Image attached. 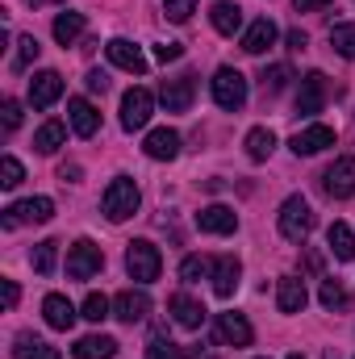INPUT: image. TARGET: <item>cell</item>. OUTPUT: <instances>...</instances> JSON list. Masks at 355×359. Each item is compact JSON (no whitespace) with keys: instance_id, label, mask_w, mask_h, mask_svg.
<instances>
[{"instance_id":"obj_1","label":"cell","mask_w":355,"mask_h":359,"mask_svg":"<svg viewBox=\"0 0 355 359\" xmlns=\"http://www.w3.org/2000/svg\"><path fill=\"white\" fill-rule=\"evenodd\" d=\"M100 205H105V217H109V222H126V217H134V213H138L142 192H138V184H134L130 176H117V180H109V188H105Z\"/></svg>"},{"instance_id":"obj_2","label":"cell","mask_w":355,"mask_h":359,"mask_svg":"<svg viewBox=\"0 0 355 359\" xmlns=\"http://www.w3.org/2000/svg\"><path fill=\"white\" fill-rule=\"evenodd\" d=\"M126 271H130V280H138V284L159 280V271H163L159 247H155L151 238H134V243L126 247Z\"/></svg>"},{"instance_id":"obj_3","label":"cell","mask_w":355,"mask_h":359,"mask_svg":"<svg viewBox=\"0 0 355 359\" xmlns=\"http://www.w3.org/2000/svg\"><path fill=\"white\" fill-rule=\"evenodd\" d=\"M276 226H280V234H284L288 243H305L309 230H314V209H309V201H305V196H288V201L280 205Z\"/></svg>"},{"instance_id":"obj_4","label":"cell","mask_w":355,"mask_h":359,"mask_svg":"<svg viewBox=\"0 0 355 359\" xmlns=\"http://www.w3.org/2000/svg\"><path fill=\"white\" fill-rule=\"evenodd\" d=\"M209 88H213L217 109H226V113H239L247 104V76L234 72V67H217L213 80H209Z\"/></svg>"},{"instance_id":"obj_5","label":"cell","mask_w":355,"mask_h":359,"mask_svg":"<svg viewBox=\"0 0 355 359\" xmlns=\"http://www.w3.org/2000/svg\"><path fill=\"white\" fill-rule=\"evenodd\" d=\"M55 217V201L51 196H29V201H17V205H8L4 209V217H0V226L4 230H17V226H29V222H51Z\"/></svg>"},{"instance_id":"obj_6","label":"cell","mask_w":355,"mask_h":359,"mask_svg":"<svg viewBox=\"0 0 355 359\" xmlns=\"http://www.w3.org/2000/svg\"><path fill=\"white\" fill-rule=\"evenodd\" d=\"M151 113H155V96H151V88H130L126 96H121V130H126V134L147 130Z\"/></svg>"},{"instance_id":"obj_7","label":"cell","mask_w":355,"mask_h":359,"mask_svg":"<svg viewBox=\"0 0 355 359\" xmlns=\"http://www.w3.org/2000/svg\"><path fill=\"white\" fill-rule=\"evenodd\" d=\"M100 268H105V251H100L92 238L72 243V251H67V276H72V280H92Z\"/></svg>"},{"instance_id":"obj_8","label":"cell","mask_w":355,"mask_h":359,"mask_svg":"<svg viewBox=\"0 0 355 359\" xmlns=\"http://www.w3.org/2000/svg\"><path fill=\"white\" fill-rule=\"evenodd\" d=\"M322 188H326V196H335V201L355 196V159H351V155L335 159V163L322 172Z\"/></svg>"},{"instance_id":"obj_9","label":"cell","mask_w":355,"mask_h":359,"mask_svg":"<svg viewBox=\"0 0 355 359\" xmlns=\"http://www.w3.org/2000/svg\"><path fill=\"white\" fill-rule=\"evenodd\" d=\"M192 96H196V76L192 72H184L176 80H163L159 84V100H163L168 113H188L192 109Z\"/></svg>"},{"instance_id":"obj_10","label":"cell","mask_w":355,"mask_h":359,"mask_svg":"<svg viewBox=\"0 0 355 359\" xmlns=\"http://www.w3.org/2000/svg\"><path fill=\"white\" fill-rule=\"evenodd\" d=\"M147 313H151V297H147L142 288H126V292L113 297V318H117V322L134 326V322H142Z\"/></svg>"},{"instance_id":"obj_11","label":"cell","mask_w":355,"mask_h":359,"mask_svg":"<svg viewBox=\"0 0 355 359\" xmlns=\"http://www.w3.org/2000/svg\"><path fill=\"white\" fill-rule=\"evenodd\" d=\"M105 55H109V63H113V67H121V72H130V76H147V55H142L134 42L113 38V42L105 46Z\"/></svg>"},{"instance_id":"obj_12","label":"cell","mask_w":355,"mask_h":359,"mask_svg":"<svg viewBox=\"0 0 355 359\" xmlns=\"http://www.w3.org/2000/svg\"><path fill=\"white\" fill-rule=\"evenodd\" d=\"M42 318H46L51 330H72L80 313H76V305H72L63 292H46V297H42Z\"/></svg>"},{"instance_id":"obj_13","label":"cell","mask_w":355,"mask_h":359,"mask_svg":"<svg viewBox=\"0 0 355 359\" xmlns=\"http://www.w3.org/2000/svg\"><path fill=\"white\" fill-rule=\"evenodd\" d=\"M322 104H326V76L322 72H309L301 80V92H297V113L301 117H314V113H322Z\"/></svg>"},{"instance_id":"obj_14","label":"cell","mask_w":355,"mask_h":359,"mask_svg":"<svg viewBox=\"0 0 355 359\" xmlns=\"http://www.w3.org/2000/svg\"><path fill=\"white\" fill-rule=\"evenodd\" d=\"M288 147H293V155H318V151L335 147V130L330 126H305V130L293 134Z\"/></svg>"},{"instance_id":"obj_15","label":"cell","mask_w":355,"mask_h":359,"mask_svg":"<svg viewBox=\"0 0 355 359\" xmlns=\"http://www.w3.org/2000/svg\"><path fill=\"white\" fill-rule=\"evenodd\" d=\"M196 226H201L205 234H234V230H239V213H234L230 205H205V209L196 213Z\"/></svg>"},{"instance_id":"obj_16","label":"cell","mask_w":355,"mask_h":359,"mask_svg":"<svg viewBox=\"0 0 355 359\" xmlns=\"http://www.w3.org/2000/svg\"><path fill=\"white\" fill-rule=\"evenodd\" d=\"M305 301H309V292H305L301 276H280L276 280V305H280V313H301Z\"/></svg>"},{"instance_id":"obj_17","label":"cell","mask_w":355,"mask_h":359,"mask_svg":"<svg viewBox=\"0 0 355 359\" xmlns=\"http://www.w3.org/2000/svg\"><path fill=\"white\" fill-rule=\"evenodd\" d=\"M213 292L222 297V301H230L234 297V288H239V276H243V264L234 259V255H217L213 259Z\"/></svg>"},{"instance_id":"obj_18","label":"cell","mask_w":355,"mask_h":359,"mask_svg":"<svg viewBox=\"0 0 355 359\" xmlns=\"http://www.w3.org/2000/svg\"><path fill=\"white\" fill-rule=\"evenodd\" d=\"M59 96H63V76L59 72H38L29 80V104L34 109H51Z\"/></svg>"},{"instance_id":"obj_19","label":"cell","mask_w":355,"mask_h":359,"mask_svg":"<svg viewBox=\"0 0 355 359\" xmlns=\"http://www.w3.org/2000/svg\"><path fill=\"white\" fill-rule=\"evenodd\" d=\"M217 339L230 343V347H251L255 330H251V322L243 313H217Z\"/></svg>"},{"instance_id":"obj_20","label":"cell","mask_w":355,"mask_h":359,"mask_svg":"<svg viewBox=\"0 0 355 359\" xmlns=\"http://www.w3.org/2000/svg\"><path fill=\"white\" fill-rule=\"evenodd\" d=\"M168 313H172V322L184 326V330H201V322H205V305L192 301L188 292H176V297L168 301Z\"/></svg>"},{"instance_id":"obj_21","label":"cell","mask_w":355,"mask_h":359,"mask_svg":"<svg viewBox=\"0 0 355 359\" xmlns=\"http://www.w3.org/2000/svg\"><path fill=\"white\" fill-rule=\"evenodd\" d=\"M67 121H72V130H76L80 138H92V134L100 130V113L92 109L84 96H72V100H67Z\"/></svg>"},{"instance_id":"obj_22","label":"cell","mask_w":355,"mask_h":359,"mask_svg":"<svg viewBox=\"0 0 355 359\" xmlns=\"http://www.w3.org/2000/svg\"><path fill=\"white\" fill-rule=\"evenodd\" d=\"M142 151H147V159H159V163H168V159H176L180 155V134L176 130H151L147 134V142H142Z\"/></svg>"},{"instance_id":"obj_23","label":"cell","mask_w":355,"mask_h":359,"mask_svg":"<svg viewBox=\"0 0 355 359\" xmlns=\"http://www.w3.org/2000/svg\"><path fill=\"white\" fill-rule=\"evenodd\" d=\"M276 34H280V29H276V21H272V17L251 21V25H247V34H243V50H247V55H264L267 46L276 42Z\"/></svg>"},{"instance_id":"obj_24","label":"cell","mask_w":355,"mask_h":359,"mask_svg":"<svg viewBox=\"0 0 355 359\" xmlns=\"http://www.w3.org/2000/svg\"><path fill=\"white\" fill-rule=\"evenodd\" d=\"M13 355L17 359H63L46 339H38V334H29V330H21V334L13 339Z\"/></svg>"},{"instance_id":"obj_25","label":"cell","mask_w":355,"mask_h":359,"mask_svg":"<svg viewBox=\"0 0 355 359\" xmlns=\"http://www.w3.org/2000/svg\"><path fill=\"white\" fill-rule=\"evenodd\" d=\"M209 21H213V29H217V34L234 38V34L243 29V8H239V4H230V0H217V4L209 8Z\"/></svg>"},{"instance_id":"obj_26","label":"cell","mask_w":355,"mask_h":359,"mask_svg":"<svg viewBox=\"0 0 355 359\" xmlns=\"http://www.w3.org/2000/svg\"><path fill=\"white\" fill-rule=\"evenodd\" d=\"M72 355L76 359H113L117 355V339H109V334H84L72 347Z\"/></svg>"},{"instance_id":"obj_27","label":"cell","mask_w":355,"mask_h":359,"mask_svg":"<svg viewBox=\"0 0 355 359\" xmlns=\"http://www.w3.org/2000/svg\"><path fill=\"white\" fill-rule=\"evenodd\" d=\"M84 25H88V21H84V13L67 8V13H59V17H55V25H51V29H55V42H59V46H72V42L84 34Z\"/></svg>"},{"instance_id":"obj_28","label":"cell","mask_w":355,"mask_h":359,"mask_svg":"<svg viewBox=\"0 0 355 359\" xmlns=\"http://www.w3.org/2000/svg\"><path fill=\"white\" fill-rule=\"evenodd\" d=\"M147 355L151 359H192V355H201V347H176L163 330H155L151 343H147Z\"/></svg>"},{"instance_id":"obj_29","label":"cell","mask_w":355,"mask_h":359,"mask_svg":"<svg viewBox=\"0 0 355 359\" xmlns=\"http://www.w3.org/2000/svg\"><path fill=\"white\" fill-rule=\"evenodd\" d=\"M243 147H247V159H251V163H264L267 155L276 151V134H272L267 126H255V130H247Z\"/></svg>"},{"instance_id":"obj_30","label":"cell","mask_w":355,"mask_h":359,"mask_svg":"<svg viewBox=\"0 0 355 359\" xmlns=\"http://www.w3.org/2000/svg\"><path fill=\"white\" fill-rule=\"evenodd\" d=\"M326 243H330L335 259H343V264H351V259H355V230L347 226V222H335V226H330V234H326Z\"/></svg>"},{"instance_id":"obj_31","label":"cell","mask_w":355,"mask_h":359,"mask_svg":"<svg viewBox=\"0 0 355 359\" xmlns=\"http://www.w3.org/2000/svg\"><path fill=\"white\" fill-rule=\"evenodd\" d=\"M63 138H67V126H63V121H46V126H38V134H34V151H38V155H55V151L63 147Z\"/></svg>"},{"instance_id":"obj_32","label":"cell","mask_w":355,"mask_h":359,"mask_svg":"<svg viewBox=\"0 0 355 359\" xmlns=\"http://www.w3.org/2000/svg\"><path fill=\"white\" fill-rule=\"evenodd\" d=\"M55 259H59V243H55V238L38 243V247H34V255H29V264H34L38 276H51V271H55Z\"/></svg>"},{"instance_id":"obj_33","label":"cell","mask_w":355,"mask_h":359,"mask_svg":"<svg viewBox=\"0 0 355 359\" xmlns=\"http://www.w3.org/2000/svg\"><path fill=\"white\" fill-rule=\"evenodd\" d=\"M330 46H335V55H343V59H355V25H347V21L330 25Z\"/></svg>"},{"instance_id":"obj_34","label":"cell","mask_w":355,"mask_h":359,"mask_svg":"<svg viewBox=\"0 0 355 359\" xmlns=\"http://www.w3.org/2000/svg\"><path fill=\"white\" fill-rule=\"evenodd\" d=\"M318 301H322L326 309H347V305H351V292H347L339 280H322V292H318Z\"/></svg>"},{"instance_id":"obj_35","label":"cell","mask_w":355,"mask_h":359,"mask_svg":"<svg viewBox=\"0 0 355 359\" xmlns=\"http://www.w3.org/2000/svg\"><path fill=\"white\" fill-rule=\"evenodd\" d=\"M38 55H42L38 38H34V34H21V38H17V59H13V72H25Z\"/></svg>"},{"instance_id":"obj_36","label":"cell","mask_w":355,"mask_h":359,"mask_svg":"<svg viewBox=\"0 0 355 359\" xmlns=\"http://www.w3.org/2000/svg\"><path fill=\"white\" fill-rule=\"evenodd\" d=\"M80 318H88V322H105V318H113V301L105 297V292H88L84 297V313Z\"/></svg>"},{"instance_id":"obj_37","label":"cell","mask_w":355,"mask_h":359,"mask_svg":"<svg viewBox=\"0 0 355 359\" xmlns=\"http://www.w3.org/2000/svg\"><path fill=\"white\" fill-rule=\"evenodd\" d=\"M293 80V72H288V63H272V67H264V76H260V84H264L267 96H276V92L284 88Z\"/></svg>"},{"instance_id":"obj_38","label":"cell","mask_w":355,"mask_h":359,"mask_svg":"<svg viewBox=\"0 0 355 359\" xmlns=\"http://www.w3.org/2000/svg\"><path fill=\"white\" fill-rule=\"evenodd\" d=\"M209 271H213V264H209V259L188 255V259L180 264V280H184V284H196V280H201V276H209Z\"/></svg>"},{"instance_id":"obj_39","label":"cell","mask_w":355,"mask_h":359,"mask_svg":"<svg viewBox=\"0 0 355 359\" xmlns=\"http://www.w3.org/2000/svg\"><path fill=\"white\" fill-rule=\"evenodd\" d=\"M21 180H25V168H21L13 155H4V159H0V184H4V188H17Z\"/></svg>"},{"instance_id":"obj_40","label":"cell","mask_w":355,"mask_h":359,"mask_svg":"<svg viewBox=\"0 0 355 359\" xmlns=\"http://www.w3.org/2000/svg\"><path fill=\"white\" fill-rule=\"evenodd\" d=\"M163 13H168L176 25H184V21L196 13V0H163Z\"/></svg>"},{"instance_id":"obj_41","label":"cell","mask_w":355,"mask_h":359,"mask_svg":"<svg viewBox=\"0 0 355 359\" xmlns=\"http://www.w3.org/2000/svg\"><path fill=\"white\" fill-rule=\"evenodd\" d=\"M180 55H184L180 42H159V46H155V59H159V63H176Z\"/></svg>"},{"instance_id":"obj_42","label":"cell","mask_w":355,"mask_h":359,"mask_svg":"<svg viewBox=\"0 0 355 359\" xmlns=\"http://www.w3.org/2000/svg\"><path fill=\"white\" fill-rule=\"evenodd\" d=\"M17 126H21V104L4 100V130H17Z\"/></svg>"},{"instance_id":"obj_43","label":"cell","mask_w":355,"mask_h":359,"mask_svg":"<svg viewBox=\"0 0 355 359\" xmlns=\"http://www.w3.org/2000/svg\"><path fill=\"white\" fill-rule=\"evenodd\" d=\"M84 84H88V92H105V88H109V76H105V72H88V76H84Z\"/></svg>"},{"instance_id":"obj_44","label":"cell","mask_w":355,"mask_h":359,"mask_svg":"<svg viewBox=\"0 0 355 359\" xmlns=\"http://www.w3.org/2000/svg\"><path fill=\"white\" fill-rule=\"evenodd\" d=\"M17 301H21V288H17V280H4V305L13 309Z\"/></svg>"},{"instance_id":"obj_45","label":"cell","mask_w":355,"mask_h":359,"mask_svg":"<svg viewBox=\"0 0 355 359\" xmlns=\"http://www.w3.org/2000/svg\"><path fill=\"white\" fill-rule=\"evenodd\" d=\"M330 0H293V8L297 13H314V8H326Z\"/></svg>"},{"instance_id":"obj_46","label":"cell","mask_w":355,"mask_h":359,"mask_svg":"<svg viewBox=\"0 0 355 359\" xmlns=\"http://www.w3.org/2000/svg\"><path fill=\"white\" fill-rule=\"evenodd\" d=\"M80 176H84V172H80V163H63V168H59V180H72V184H76Z\"/></svg>"},{"instance_id":"obj_47","label":"cell","mask_w":355,"mask_h":359,"mask_svg":"<svg viewBox=\"0 0 355 359\" xmlns=\"http://www.w3.org/2000/svg\"><path fill=\"white\" fill-rule=\"evenodd\" d=\"M305 42H309V38H305L301 29H293V34H288V46H293V50H305Z\"/></svg>"},{"instance_id":"obj_48","label":"cell","mask_w":355,"mask_h":359,"mask_svg":"<svg viewBox=\"0 0 355 359\" xmlns=\"http://www.w3.org/2000/svg\"><path fill=\"white\" fill-rule=\"evenodd\" d=\"M25 4H34V8H38V4H63V0H25Z\"/></svg>"},{"instance_id":"obj_49","label":"cell","mask_w":355,"mask_h":359,"mask_svg":"<svg viewBox=\"0 0 355 359\" xmlns=\"http://www.w3.org/2000/svg\"><path fill=\"white\" fill-rule=\"evenodd\" d=\"M288 359H305V355H301V351H288Z\"/></svg>"}]
</instances>
